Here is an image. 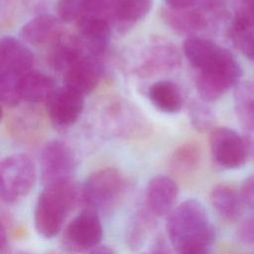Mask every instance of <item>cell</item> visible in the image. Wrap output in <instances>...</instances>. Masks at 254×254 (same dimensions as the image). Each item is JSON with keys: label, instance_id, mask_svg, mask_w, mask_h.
Here are the masks:
<instances>
[{"label": "cell", "instance_id": "1", "mask_svg": "<svg viewBox=\"0 0 254 254\" xmlns=\"http://www.w3.org/2000/svg\"><path fill=\"white\" fill-rule=\"evenodd\" d=\"M166 229L178 253L190 249H209L215 237L214 227L204 206L193 198L184 200L170 212Z\"/></svg>", "mask_w": 254, "mask_h": 254}, {"label": "cell", "instance_id": "2", "mask_svg": "<svg viewBox=\"0 0 254 254\" xmlns=\"http://www.w3.org/2000/svg\"><path fill=\"white\" fill-rule=\"evenodd\" d=\"M77 202L79 189L73 180L44 186L34 207L36 231L48 239L58 235Z\"/></svg>", "mask_w": 254, "mask_h": 254}, {"label": "cell", "instance_id": "3", "mask_svg": "<svg viewBox=\"0 0 254 254\" xmlns=\"http://www.w3.org/2000/svg\"><path fill=\"white\" fill-rule=\"evenodd\" d=\"M126 181L115 168H104L91 173L79 189V202L85 207L106 210L114 206L122 197Z\"/></svg>", "mask_w": 254, "mask_h": 254}, {"label": "cell", "instance_id": "4", "mask_svg": "<svg viewBox=\"0 0 254 254\" xmlns=\"http://www.w3.org/2000/svg\"><path fill=\"white\" fill-rule=\"evenodd\" d=\"M241 67L233 55L226 49L205 68L198 70L195 85L198 95L205 102L220 98L229 88L239 83Z\"/></svg>", "mask_w": 254, "mask_h": 254}, {"label": "cell", "instance_id": "5", "mask_svg": "<svg viewBox=\"0 0 254 254\" xmlns=\"http://www.w3.org/2000/svg\"><path fill=\"white\" fill-rule=\"evenodd\" d=\"M37 172L33 159L24 153L5 157L0 165V196L11 204L24 198L33 189Z\"/></svg>", "mask_w": 254, "mask_h": 254}, {"label": "cell", "instance_id": "6", "mask_svg": "<svg viewBox=\"0 0 254 254\" xmlns=\"http://www.w3.org/2000/svg\"><path fill=\"white\" fill-rule=\"evenodd\" d=\"M100 122L106 132L125 139H136L150 132V125L137 106L123 98H112L102 106Z\"/></svg>", "mask_w": 254, "mask_h": 254}, {"label": "cell", "instance_id": "7", "mask_svg": "<svg viewBox=\"0 0 254 254\" xmlns=\"http://www.w3.org/2000/svg\"><path fill=\"white\" fill-rule=\"evenodd\" d=\"M102 236L103 228L98 212L83 207L64 229L62 245L66 252L89 253L100 245Z\"/></svg>", "mask_w": 254, "mask_h": 254}, {"label": "cell", "instance_id": "8", "mask_svg": "<svg viewBox=\"0 0 254 254\" xmlns=\"http://www.w3.org/2000/svg\"><path fill=\"white\" fill-rule=\"evenodd\" d=\"M40 167L43 187L72 181L76 167L75 156L65 142L52 140L42 150Z\"/></svg>", "mask_w": 254, "mask_h": 254}, {"label": "cell", "instance_id": "9", "mask_svg": "<svg viewBox=\"0 0 254 254\" xmlns=\"http://www.w3.org/2000/svg\"><path fill=\"white\" fill-rule=\"evenodd\" d=\"M209 148L213 160L223 168H238L245 162L244 142L240 135L230 128L212 129L209 134Z\"/></svg>", "mask_w": 254, "mask_h": 254}, {"label": "cell", "instance_id": "10", "mask_svg": "<svg viewBox=\"0 0 254 254\" xmlns=\"http://www.w3.org/2000/svg\"><path fill=\"white\" fill-rule=\"evenodd\" d=\"M46 103V112L58 128H67L77 121L83 106L84 96L66 86L57 87Z\"/></svg>", "mask_w": 254, "mask_h": 254}, {"label": "cell", "instance_id": "11", "mask_svg": "<svg viewBox=\"0 0 254 254\" xmlns=\"http://www.w3.org/2000/svg\"><path fill=\"white\" fill-rule=\"evenodd\" d=\"M34 55L23 40L12 36L0 41V77L19 80L32 70Z\"/></svg>", "mask_w": 254, "mask_h": 254}, {"label": "cell", "instance_id": "12", "mask_svg": "<svg viewBox=\"0 0 254 254\" xmlns=\"http://www.w3.org/2000/svg\"><path fill=\"white\" fill-rule=\"evenodd\" d=\"M76 24L78 30L77 36L86 54L101 59L110 40L112 21L104 16L87 13Z\"/></svg>", "mask_w": 254, "mask_h": 254}, {"label": "cell", "instance_id": "13", "mask_svg": "<svg viewBox=\"0 0 254 254\" xmlns=\"http://www.w3.org/2000/svg\"><path fill=\"white\" fill-rule=\"evenodd\" d=\"M101 72L100 59L84 54L64 71V86L85 96L97 87Z\"/></svg>", "mask_w": 254, "mask_h": 254}, {"label": "cell", "instance_id": "14", "mask_svg": "<svg viewBox=\"0 0 254 254\" xmlns=\"http://www.w3.org/2000/svg\"><path fill=\"white\" fill-rule=\"evenodd\" d=\"M181 56L176 47L167 42H156L144 54L136 73L148 78L168 73L180 66Z\"/></svg>", "mask_w": 254, "mask_h": 254}, {"label": "cell", "instance_id": "15", "mask_svg": "<svg viewBox=\"0 0 254 254\" xmlns=\"http://www.w3.org/2000/svg\"><path fill=\"white\" fill-rule=\"evenodd\" d=\"M179 195V187L170 177L158 175L152 178L145 191L144 205L158 218L169 215L175 208Z\"/></svg>", "mask_w": 254, "mask_h": 254}, {"label": "cell", "instance_id": "16", "mask_svg": "<svg viewBox=\"0 0 254 254\" xmlns=\"http://www.w3.org/2000/svg\"><path fill=\"white\" fill-rule=\"evenodd\" d=\"M62 34V21L50 14L34 17L20 31L22 40L32 46L53 44Z\"/></svg>", "mask_w": 254, "mask_h": 254}, {"label": "cell", "instance_id": "17", "mask_svg": "<svg viewBox=\"0 0 254 254\" xmlns=\"http://www.w3.org/2000/svg\"><path fill=\"white\" fill-rule=\"evenodd\" d=\"M160 16L164 23L174 32L181 35L192 36L207 26V17L200 9H174L164 7Z\"/></svg>", "mask_w": 254, "mask_h": 254}, {"label": "cell", "instance_id": "18", "mask_svg": "<svg viewBox=\"0 0 254 254\" xmlns=\"http://www.w3.org/2000/svg\"><path fill=\"white\" fill-rule=\"evenodd\" d=\"M86 54L77 35L63 33L53 44L48 54L49 64L56 70L64 71L72 63Z\"/></svg>", "mask_w": 254, "mask_h": 254}, {"label": "cell", "instance_id": "19", "mask_svg": "<svg viewBox=\"0 0 254 254\" xmlns=\"http://www.w3.org/2000/svg\"><path fill=\"white\" fill-rule=\"evenodd\" d=\"M55 80L48 74L30 70L19 80L18 92L21 101L30 104L46 102L56 89Z\"/></svg>", "mask_w": 254, "mask_h": 254}, {"label": "cell", "instance_id": "20", "mask_svg": "<svg viewBox=\"0 0 254 254\" xmlns=\"http://www.w3.org/2000/svg\"><path fill=\"white\" fill-rule=\"evenodd\" d=\"M7 128L14 138L23 142L33 141L41 135L44 124L42 114L35 108L25 106L18 108L10 114Z\"/></svg>", "mask_w": 254, "mask_h": 254}, {"label": "cell", "instance_id": "21", "mask_svg": "<svg viewBox=\"0 0 254 254\" xmlns=\"http://www.w3.org/2000/svg\"><path fill=\"white\" fill-rule=\"evenodd\" d=\"M224 48L218 46L211 40L189 36L183 43V53L189 63L197 70H201L214 62Z\"/></svg>", "mask_w": 254, "mask_h": 254}, {"label": "cell", "instance_id": "22", "mask_svg": "<svg viewBox=\"0 0 254 254\" xmlns=\"http://www.w3.org/2000/svg\"><path fill=\"white\" fill-rule=\"evenodd\" d=\"M148 97L153 106L168 114H175L183 107V95L180 87L172 80L155 81L148 89Z\"/></svg>", "mask_w": 254, "mask_h": 254}, {"label": "cell", "instance_id": "23", "mask_svg": "<svg viewBox=\"0 0 254 254\" xmlns=\"http://www.w3.org/2000/svg\"><path fill=\"white\" fill-rule=\"evenodd\" d=\"M153 6V0H116L112 23L118 31L126 32L144 19Z\"/></svg>", "mask_w": 254, "mask_h": 254}, {"label": "cell", "instance_id": "24", "mask_svg": "<svg viewBox=\"0 0 254 254\" xmlns=\"http://www.w3.org/2000/svg\"><path fill=\"white\" fill-rule=\"evenodd\" d=\"M210 202L216 213L225 221L233 222L241 213L240 193L227 185H217L210 192Z\"/></svg>", "mask_w": 254, "mask_h": 254}, {"label": "cell", "instance_id": "25", "mask_svg": "<svg viewBox=\"0 0 254 254\" xmlns=\"http://www.w3.org/2000/svg\"><path fill=\"white\" fill-rule=\"evenodd\" d=\"M157 218L145 205L131 216L126 229V243L130 249L135 251L145 244L156 227Z\"/></svg>", "mask_w": 254, "mask_h": 254}, {"label": "cell", "instance_id": "26", "mask_svg": "<svg viewBox=\"0 0 254 254\" xmlns=\"http://www.w3.org/2000/svg\"><path fill=\"white\" fill-rule=\"evenodd\" d=\"M234 108L241 125L254 129V84L239 82L234 90Z\"/></svg>", "mask_w": 254, "mask_h": 254}, {"label": "cell", "instance_id": "27", "mask_svg": "<svg viewBox=\"0 0 254 254\" xmlns=\"http://www.w3.org/2000/svg\"><path fill=\"white\" fill-rule=\"evenodd\" d=\"M200 161V150L193 143H185L179 146L172 154L170 167L178 176L192 174L198 167Z\"/></svg>", "mask_w": 254, "mask_h": 254}, {"label": "cell", "instance_id": "28", "mask_svg": "<svg viewBox=\"0 0 254 254\" xmlns=\"http://www.w3.org/2000/svg\"><path fill=\"white\" fill-rule=\"evenodd\" d=\"M229 35L234 45L250 61L254 62V30L232 22Z\"/></svg>", "mask_w": 254, "mask_h": 254}, {"label": "cell", "instance_id": "29", "mask_svg": "<svg viewBox=\"0 0 254 254\" xmlns=\"http://www.w3.org/2000/svg\"><path fill=\"white\" fill-rule=\"evenodd\" d=\"M88 0H58L56 12L63 23L77 22L87 11Z\"/></svg>", "mask_w": 254, "mask_h": 254}, {"label": "cell", "instance_id": "30", "mask_svg": "<svg viewBox=\"0 0 254 254\" xmlns=\"http://www.w3.org/2000/svg\"><path fill=\"white\" fill-rule=\"evenodd\" d=\"M204 102L203 100H194L190 103L189 109L190 121L192 127L199 132L210 129L214 122V114Z\"/></svg>", "mask_w": 254, "mask_h": 254}, {"label": "cell", "instance_id": "31", "mask_svg": "<svg viewBox=\"0 0 254 254\" xmlns=\"http://www.w3.org/2000/svg\"><path fill=\"white\" fill-rule=\"evenodd\" d=\"M233 23L246 28H254V0H234Z\"/></svg>", "mask_w": 254, "mask_h": 254}, {"label": "cell", "instance_id": "32", "mask_svg": "<svg viewBox=\"0 0 254 254\" xmlns=\"http://www.w3.org/2000/svg\"><path fill=\"white\" fill-rule=\"evenodd\" d=\"M116 0H88V9L85 14H95L109 18L112 21V14Z\"/></svg>", "mask_w": 254, "mask_h": 254}, {"label": "cell", "instance_id": "33", "mask_svg": "<svg viewBox=\"0 0 254 254\" xmlns=\"http://www.w3.org/2000/svg\"><path fill=\"white\" fill-rule=\"evenodd\" d=\"M239 193L242 203L254 210V175L243 181Z\"/></svg>", "mask_w": 254, "mask_h": 254}, {"label": "cell", "instance_id": "34", "mask_svg": "<svg viewBox=\"0 0 254 254\" xmlns=\"http://www.w3.org/2000/svg\"><path fill=\"white\" fill-rule=\"evenodd\" d=\"M237 235L243 242L254 245V216L246 218L239 224Z\"/></svg>", "mask_w": 254, "mask_h": 254}, {"label": "cell", "instance_id": "35", "mask_svg": "<svg viewBox=\"0 0 254 254\" xmlns=\"http://www.w3.org/2000/svg\"><path fill=\"white\" fill-rule=\"evenodd\" d=\"M198 6L204 14L217 15L219 14L226 3V0H197Z\"/></svg>", "mask_w": 254, "mask_h": 254}, {"label": "cell", "instance_id": "36", "mask_svg": "<svg viewBox=\"0 0 254 254\" xmlns=\"http://www.w3.org/2000/svg\"><path fill=\"white\" fill-rule=\"evenodd\" d=\"M167 7L174 9H189L191 8L197 0H164Z\"/></svg>", "mask_w": 254, "mask_h": 254}, {"label": "cell", "instance_id": "37", "mask_svg": "<svg viewBox=\"0 0 254 254\" xmlns=\"http://www.w3.org/2000/svg\"><path fill=\"white\" fill-rule=\"evenodd\" d=\"M88 254H116L113 248L107 245H99L93 250H91Z\"/></svg>", "mask_w": 254, "mask_h": 254}, {"label": "cell", "instance_id": "38", "mask_svg": "<svg viewBox=\"0 0 254 254\" xmlns=\"http://www.w3.org/2000/svg\"><path fill=\"white\" fill-rule=\"evenodd\" d=\"M164 246H165L164 244H162L161 242H158L148 254H169L168 250Z\"/></svg>", "mask_w": 254, "mask_h": 254}, {"label": "cell", "instance_id": "39", "mask_svg": "<svg viewBox=\"0 0 254 254\" xmlns=\"http://www.w3.org/2000/svg\"><path fill=\"white\" fill-rule=\"evenodd\" d=\"M179 254H210L209 249H190L180 252Z\"/></svg>", "mask_w": 254, "mask_h": 254}, {"label": "cell", "instance_id": "40", "mask_svg": "<svg viewBox=\"0 0 254 254\" xmlns=\"http://www.w3.org/2000/svg\"><path fill=\"white\" fill-rule=\"evenodd\" d=\"M50 254H60V253H50Z\"/></svg>", "mask_w": 254, "mask_h": 254}]
</instances>
